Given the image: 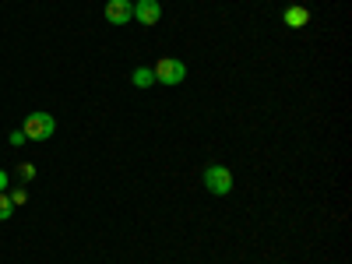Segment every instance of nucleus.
<instances>
[{"label":"nucleus","instance_id":"obj_9","mask_svg":"<svg viewBox=\"0 0 352 264\" xmlns=\"http://www.w3.org/2000/svg\"><path fill=\"white\" fill-rule=\"evenodd\" d=\"M18 180H36V166L32 162H18Z\"/></svg>","mask_w":352,"mask_h":264},{"label":"nucleus","instance_id":"obj_2","mask_svg":"<svg viewBox=\"0 0 352 264\" xmlns=\"http://www.w3.org/2000/svg\"><path fill=\"white\" fill-rule=\"evenodd\" d=\"M152 74H155V85H180L187 78V64L176 60V56H162L152 67Z\"/></svg>","mask_w":352,"mask_h":264},{"label":"nucleus","instance_id":"obj_8","mask_svg":"<svg viewBox=\"0 0 352 264\" xmlns=\"http://www.w3.org/2000/svg\"><path fill=\"white\" fill-rule=\"evenodd\" d=\"M11 212H14L11 197H8V194H0V222H8V219H11Z\"/></svg>","mask_w":352,"mask_h":264},{"label":"nucleus","instance_id":"obj_3","mask_svg":"<svg viewBox=\"0 0 352 264\" xmlns=\"http://www.w3.org/2000/svg\"><path fill=\"white\" fill-rule=\"evenodd\" d=\"M204 190L215 194V197H226L232 190V173L226 166H219V162L208 166V169H204Z\"/></svg>","mask_w":352,"mask_h":264},{"label":"nucleus","instance_id":"obj_7","mask_svg":"<svg viewBox=\"0 0 352 264\" xmlns=\"http://www.w3.org/2000/svg\"><path fill=\"white\" fill-rule=\"evenodd\" d=\"M131 81H134V88H152L155 85V74H152V67H138L131 74Z\"/></svg>","mask_w":352,"mask_h":264},{"label":"nucleus","instance_id":"obj_10","mask_svg":"<svg viewBox=\"0 0 352 264\" xmlns=\"http://www.w3.org/2000/svg\"><path fill=\"white\" fill-rule=\"evenodd\" d=\"M8 197H11V204H14V208H18V204H25V201H28V194H25L21 187H18V190H11Z\"/></svg>","mask_w":352,"mask_h":264},{"label":"nucleus","instance_id":"obj_5","mask_svg":"<svg viewBox=\"0 0 352 264\" xmlns=\"http://www.w3.org/2000/svg\"><path fill=\"white\" fill-rule=\"evenodd\" d=\"M159 18H162V4L159 0H138L134 4V21H141V25H159Z\"/></svg>","mask_w":352,"mask_h":264},{"label":"nucleus","instance_id":"obj_13","mask_svg":"<svg viewBox=\"0 0 352 264\" xmlns=\"http://www.w3.org/2000/svg\"><path fill=\"white\" fill-rule=\"evenodd\" d=\"M131 4H138V0H131Z\"/></svg>","mask_w":352,"mask_h":264},{"label":"nucleus","instance_id":"obj_12","mask_svg":"<svg viewBox=\"0 0 352 264\" xmlns=\"http://www.w3.org/2000/svg\"><path fill=\"white\" fill-rule=\"evenodd\" d=\"M4 190H8V173L0 169V194H4Z\"/></svg>","mask_w":352,"mask_h":264},{"label":"nucleus","instance_id":"obj_6","mask_svg":"<svg viewBox=\"0 0 352 264\" xmlns=\"http://www.w3.org/2000/svg\"><path fill=\"white\" fill-rule=\"evenodd\" d=\"M307 21H310V11H307V8H300V4L285 8V25H289V28H303Z\"/></svg>","mask_w":352,"mask_h":264},{"label":"nucleus","instance_id":"obj_11","mask_svg":"<svg viewBox=\"0 0 352 264\" xmlns=\"http://www.w3.org/2000/svg\"><path fill=\"white\" fill-rule=\"evenodd\" d=\"M25 141H28L25 131H14V134H11V144H25Z\"/></svg>","mask_w":352,"mask_h":264},{"label":"nucleus","instance_id":"obj_1","mask_svg":"<svg viewBox=\"0 0 352 264\" xmlns=\"http://www.w3.org/2000/svg\"><path fill=\"white\" fill-rule=\"evenodd\" d=\"M21 131H25V138H28V141H50V138H53V131H56V120H53L50 113H28Z\"/></svg>","mask_w":352,"mask_h":264},{"label":"nucleus","instance_id":"obj_4","mask_svg":"<svg viewBox=\"0 0 352 264\" xmlns=\"http://www.w3.org/2000/svg\"><path fill=\"white\" fill-rule=\"evenodd\" d=\"M106 21H113V25L134 21V4L131 0H106Z\"/></svg>","mask_w":352,"mask_h":264}]
</instances>
